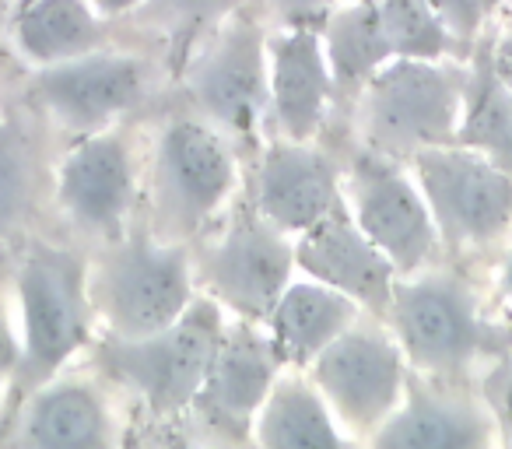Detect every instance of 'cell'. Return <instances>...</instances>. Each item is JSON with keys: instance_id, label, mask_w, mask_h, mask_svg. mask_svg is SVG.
I'll return each instance as SVG.
<instances>
[{"instance_id": "obj_8", "label": "cell", "mask_w": 512, "mask_h": 449, "mask_svg": "<svg viewBox=\"0 0 512 449\" xmlns=\"http://www.w3.org/2000/svg\"><path fill=\"white\" fill-rule=\"evenodd\" d=\"M295 243L256 207L235 211L221 232L193 257V274L221 309L239 320L267 323L292 285Z\"/></svg>"}, {"instance_id": "obj_28", "label": "cell", "mask_w": 512, "mask_h": 449, "mask_svg": "<svg viewBox=\"0 0 512 449\" xmlns=\"http://www.w3.org/2000/svg\"><path fill=\"white\" fill-rule=\"evenodd\" d=\"M22 369V334L15 330L8 302L0 295V383H11Z\"/></svg>"}, {"instance_id": "obj_16", "label": "cell", "mask_w": 512, "mask_h": 449, "mask_svg": "<svg viewBox=\"0 0 512 449\" xmlns=\"http://www.w3.org/2000/svg\"><path fill=\"white\" fill-rule=\"evenodd\" d=\"M295 267L320 285H330L355 299L376 320H386L393 285L400 278L390 257L358 229L348 204L302 232L295 243Z\"/></svg>"}, {"instance_id": "obj_15", "label": "cell", "mask_w": 512, "mask_h": 449, "mask_svg": "<svg viewBox=\"0 0 512 449\" xmlns=\"http://www.w3.org/2000/svg\"><path fill=\"white\" fill-rule=\"evenodd\" d=\"M253 207L288 236H302L316 221L344 207V183L337 162L313 141L278 137L256 162Z\"/></svg>"}, {"instance_id": "obj_22", "label": "cell", "mask_w": 512, "mask_h": 449, "mask_svg": "<svg viewBox=\"0 0 512 449\" xmlns=\"http://www.w3.org/2000/svg\"><path fill=\"white\" fill-rule=\"evenodd\" d=\"M323 50H327L330 71H334L337 95L358 99L369 78L383 71L393 57V46L386 39L383 18L376 0H344L334 11L323 15L320 25Z\"/></svg>"}, {"instance_id": "obj_13", "label": "cell", "mask_w": 512, "mask_h": 449, "mask_svg": "<svg viewBox=\"0 0 512 449\" xmlns=\"http://www.w3.org/2000/svg\"><path fill=\"white\" fill-rule=\"evenodd\" d=\"M57 204L71 229L113 243L137 204V158L120 127L74 137L57 162Z\"/></svg>"}, {"instance_id": "obj_17", "label": "cell", "mask_w": 512, "mask_h": 449, "mask_svg": "<svg viewBox=\"0 0 512 449\" xmlns=\"http://www.w3.org/2000/svg\"><path fill=\"white\" fill-rule=\"evenodd\" d=\"M267 78H271V120L288 141H316L337 99L323 36L316 22H285L267 39Z\"/></svg>"}, {"instance_id": "obj_33", "label": "cell", "mask_w": 512, "mask_h": 449, "mask_svg": "<svg viewBox=\"0 0 512 449\" xmlns=\"http://www.w3.org/2000/svg\"><path fill=\"white\" fill-rule=\"evenodd\" d=\"M498 281H502V295L512 302V253H509V257H505V264H502V278H498Z\"/></svg>"}, {"instance_id": "obj_4", "label": "cell", "mask_w": 512, "mask_h": 449, "mask_svg": "<svg viewBox=\"0 0 512 449\" xmlns=\"http://www.w3.org/2000/svg\"><path fill=\"white\" fill-rule=\"evenodd\" d=\"M386 320L407 362L439 379L460 376L505 344L502 330L481 316L474 288L446 271L400 274Z\"/></svg>"}, {"instance_id": "obj_27", "label": "cell", "mask_w": 512, "mask_h": 449, "mask_svg": "<svg viewBox=\"0 0 512 449\" xmlns=\"http://www.w3.org/2000/svg\"><path fill=\"white\" fill-rule=\"evenodd\" d=\"M502 0H428V8L442 22V29L453 36L456 46H470L484 36V29L495 18Z\"/></svg>"}, {"instance_id": "obj_6", "label": "cell", "mask_w": 512, "mask_h": 449, "mask_svg": "<svg viewBox=\"0 0 512 449\" xmlns=\"http://www.w3.org/2000/svg\"><path fill=\"white\" fill-rule=\"evenodd\" d=\"M467 81L446 60H390L358 92V127L369 151L411 162L418 151L453 144L463 123Z\"/></svg>"}, {"instance_id": "obj_2", "label": "cell", "mask_w": 512, "mask_h": 449, "mask_svg": "<svg viewBox=\"0 0 512 449\" xmlns=\"http://www.w3.org/2000/svg\"><path fill=\"white\" fill-rule=\"evenodd\" d=\"M193 253L155 232H123L88 271L92 309L113 337L165 330L190 309Z\"/></svg>"}, {"instance_id": "obj_24", "label": "cell", "mask_w": 512, "mask_h": 449, "mask_svg": "<svg viewBox=\"0 0 512 449\" xmlns=\"http://www.w3.org/2000/svg\"><path fill=\"white\" fill-rule=\"evenodd\" d=\"M46 165L32 134L18 120H0V243L22 232L39 211Z\"/></svg>"}, {"instance_id": "obj_9", "label": "cell", "mask_w": 512, "mask_h": 449, "mask_svg": "<svg viewBox=\"0 0 512 449\" xmlns=\"http://www.w3.org/2000/svg\"><path fill=\"white\" fill-rule=\"evenodd\" d=\"M442 246L470 250L512 225V172L467 144H435L411 158Z\"/></svg>"}, {"instance_id": "obj_12", "label": "cell", "mask_w": 512, "mask_h": 449, "mask_svg": "<svg viewBox=\"0 0 512 449\" xmlns=\"http://www.w3.org/2000/svg\"><path fill=\"white\" fill-rule=\"evenodd\" d=\"M151 88L148 64L134 53L95 50L64 64L39 67L32 81V102L60 130L81 137L109 130L134 113Z\"/></svg>"}, {"instance_id": "obj_31", "label": "cell", "mask_w": 512, "mask_h": 449, "mask_svg": "<svg viewBox=\"0 0 512 449\" xmlns=\"http://www.w3.org/2000/svg\"><path fill=\"white\" fill-rule=\"evenodd\" d=\"M95 11H99L102 18H123V15H134V11H141L148 0H92Z\"/></svg>"}, {"instance_id": "obj_23", "label": "cell", "mask_w": 512, "mask_h": 449, "mask_svg": "<svg viewBox=\"0 0 512 449\" xmlns=\"http://www.w3.org/2000/svg\"><path fill=\"white\" fill-rule=\"evenodd\" d=\"M260 449H351L313 383L281 376L253 421Z\"/></svg>"}, {"instance_id": "obj_26", "label": "cell", "mask_w": 512, "mask_h": 449, "mask_svg": "<svg viewBox=\"0 0 512 449\" xmlns=\"http://www.w3.org/2000/svg\"><path fill=\"white\" fill-rule=\"evenodd\" d=\"M376 4L397 60H449L460 50L428 8V0H376Z\"/></svg>"}, {"instance_id": "obj_21", "label": "cell", "mask_w": 512, "mask_h": 449, "mask_svg": "<svg viewBox=\"0 0 512 449\" xmlns=\"http://www.w3.org/2000/svg\"><path fill=\"white\" fill-rule=\"evenodd\" d=\"M362 316V306L344 292L320 281H292L267 316V330L285 365H313L327 344H334L351 323Z\"/></svg>"}, {"instance_id": "obj_18", "label": "cell", "mask_w": 512, "mask_h": 449, "mask_svg": "<svg viewBox=\"0 0 512 449\" xmlns=\"http://www.w3.org/2000/svg\"><path fill=\"white\" fill-rule=\"evenodd\" d=\"M495 421L484 404L439 376H407L404 400L372 432L369 449H495Z\"/></svg>"}, {"instance_id": "obj_10", "label": "cell", "mask_w": 512, "mask_h": 449, "mask_svg": "<svg viewBox=\"0 0 512 449\" xmlns=\"http://www.w3.org/2000/svg\"><path fill=\"white\" fill-rule=\"evenodd\" d=\"M411 362L393 330L358 316L334 344L313 358V386L334 418L351 432L372 435L404 400Z\"/></svg>"}, {"instance_id": "obj_14", "label": "cell", "mask_w": 512, "mask_h": 449, "mask_svg": "<svg viewBox=\"0 0 512 449\" xmlns=\"http://www.w3.org/2000/svg\"><path fill=\"white\" fill-rule=\"evenodd\" d=\"M281 365L285 362H281L271 334H260V323H228L193 407L225 439H249L256 414L281 379Z\"/></svg>"}, {"instance_id": "obj_3", "label": "cell", "mask_w": 512, "mask_h": 449, "mask_svg": "<svg viewBox=\"0 0 512 449\" xmlns=\"http://www.w3.org/2000/svg\"><path fill=\"white\" fill-rule=\"evenodd\" d=\"M18 334H22V369L15 383L25 393L60 376L67 362L92 337V292L88 264L74 250L50 243L29 246L18 260Z\"/></svg>"}, {"instance_id": "obj_5", "label": "cell", "mask_w": 512, "mask_h": 449, "mask_svg": "<svg viewBox=\"0 0 512 449\" xmlns=\"http://www.w3.org/2000/svg\"><path fill=\"white\" fill-rule=\"evenodd\" d=\"M225 327L221 306L211 295H204V299H193L176 323L155 334H106L95 344V362L120 386L141 393V400L155 414H176L197 400L221 348Z\"/></svg>"}, {"instance_id": "obj_19", "label": "cell", "mask_w": 512, "mask_h": 449, "mask_svg": "<svg viewBox=\"0 0 512 449\" xmlns=\"http://www.w3.org/2000/svg\"><path fill=\"white\" fill-rule=\"evenodd\" d=\"M11 449H116V418L109 400L78 376H53L29 390Z\"/></svg>"}, {"instance_id": "obj_20", "label": "cell", "mask_w": 512, "mask_h": 449, "mask_svg": "<svg viewBox=\"0 0 512 449\" xmlns=\"http://www.w3.org/2000/svg\"><path fill=\"white\" fill-rule=\"evenodd\" d=\"M8 36L32 67H53L106 46V18L92 0H22Z\"/></svg>"}, {"instance_id": "obj_11", "label": "cell", "mask_w": 512, "mask_h": 449, "mask_svg": "<svg viewBox=\"0 0 512 449\" xmlns=\"http://www.w3.org/2000/svg\"><path fill=\"white\" fill-rule=\"evenodd\" d=\"M344 204L358 229L390 257L397 274L425 271L439 253L442 239L428 200L414 172H404L400 158L365 148L351 162Z\"/></svg>"}, {"instance_id": "obj_25", "label": "cell", "mask_w": 512, "mask_h": 449, "mask_svg": "<svg viewBox=\"0 0 512 449\" xmlns=\"http://www.w3.org/2000/svg\"><path fill=\"white\" fill-rule=\"evenodd\" d=\"M456 144H467L495 165H502L505 172H512V88L502 85L484 60L474 78L467 81Z\"/></svg>"}, {"instance_id": "obj_30", "label": "cell", "mask_w": 512, "mask_h": 449, "mask_svg": "<svg viewBox=\"0 0 512 449\" xmlns=\"http://www.w3.org/2000/svg\"><path fill=\"white\" fill-rule=\"evenodd\" d=\"M484 64H488V71L495 74L502 85L512 88V25L502 32V36L491 43L488 57H484Z\"/></svg>"}, {"instance_id": "obj_7", "label": "cell", "mask_w": 512, "mask_h": 449, "mask_svg": "<svg viewBox=\"0 0 512 449\" xmlns=\"http://www.w3.org/2000/svg\"><path fill=\"white\" fill-rule=\"evenodd\" d=\"M267 32L246 11L218 18L186 67V95L200 120L218 127L232 144H246L271 120Z\"/></svg>"}, {"instance_id": "obj_32", "label": "cell", "mask_w": 512, "mask_h": 449, "mask_svg": "<svg viewBox=\"0 0 512 449\" xmlns=\"http://www.w3.org/2000/svg\"><path fill=\"white\" fill-rule=\"evenodd\" d=\"M15 4H18V0H0V39L8 36L11 15H15Z\"/></svg>"}, {"instance_id": "obj_29", "label": "cell", "mask_w": 512, "mask_h": 449, "mask_svg": "<svg viewBox=\"0 0 512 449\" xmlns=\"http://www.w3.org/2000/svg\"><path fill=\"white\" fill-rule=\"evenodd\" d=\"M337 4H344V0H271V8L285 22H316L327 11H334Z\"/></svg>"}, {"instance_id": "obj_1", "label": "cell", "mask_w": 512, "mask_h": 449, "mask_svg": "<svg viewBox=\"0 0 512 449\" xmlns=\"http://www.w3.org/2000/svg\"><path fill=\"white\" fill-rule=\"evenodd\" d=\"M235 186V144L200 116H176L158 130L151 151V232L169 243L200 236L225 214Z\"/></svg>"}]
</instances>
